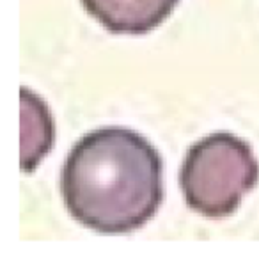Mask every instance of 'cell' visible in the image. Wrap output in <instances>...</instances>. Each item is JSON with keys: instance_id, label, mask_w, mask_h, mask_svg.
<instances>
[{"instance_id": "cell-4", "label": "cell", "mask_w": 259, "mask_h": 261, "mask_svg": "<svg viewBox=\"0 0 259 261\" xmlns=\"http://www.w3.org/2000/svg\"><path fill=\"white\" fill-rule=\"evenodd\" d=\"M21 109V158L23 172H32L50 153L55 139L53 119L45 101L27 87L20 91Z\"/></svg>"}, {"instance_id": "cell-3", "label": "cell", "mask_w": 259, "mask_h": 261, "mask_svg": "<svg viewBox=\"0 0 259 261\" xmlns=\"http://www.w3.org/2000/svg\"><path fill=\"white\" fill-rule=\"evenodd\" d=\"M83 9L112 34L142 36L162 25L180 0H80Z\"/></svg>"}, {"instance_id": "cell-2", "label": "cell", "mask_w": 259, "mask_h": 261, "mask_svg": "<svg viewBox=\"0 0 259 261\" xmlns=\"http://www.w3.org/2000/svg\"><path fill=\"white\" fill-rule=\"evenodd\" d=\"M257 181L252 148L229 132H215L192 144L180 169L185 203L208 219L233 215Z\"/></svg>"}, {"instance_id": "cell-1", "label": "cell", "mask_w": 259, "mask_h": 261, "mask_svg": "<svg viewBox=\"0 0 259 261\" xmlns=\"http://www.w3.org/2000/svg\"><path fill=\"white\" fill-rule=\"evenodd\" d=\"M61 194L71 219L100 234H128L163 201V162L156 148L125 126L85 134L68 153Z\"/></svg>"}]
</instances>
